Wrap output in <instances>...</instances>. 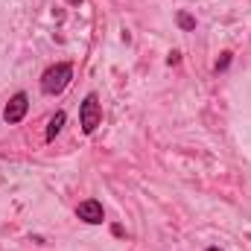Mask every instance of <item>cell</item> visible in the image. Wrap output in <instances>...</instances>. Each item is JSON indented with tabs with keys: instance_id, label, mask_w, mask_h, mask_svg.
Here are the masks:
<instances>
[{
	"instance_id": "52a82bcc",
	"label": "cell",
	"mask_w": 251,
	"mask_h": 251,
	"mask_svg": "<svg viewBox=\"0 0 251 251\" xmlns=\"http://www.w3.org/2000/svg\"><path fill=\"white\" fill-rule=\"evenodd\" d=\"M228 64H231V53H222V59L216 62V73H222V70H228Z\"/></svg>"
},
{
	"instance_id": "277c9868",
	"label": "cell",
	"mask_w": 251,
	"mask_h": 251,
	"mask_svg": "<svg viewBox=\"0 0 251 251\" xmlns=\"http://www.w3.org/2000/svg\"><path fill=\"white\" fill-rule=\"evenodd\" d=\"M76 216H79L82 222H88V225H100V222L105 219V210H102V204H100L97 199H88V201H82V204L76 207Z\"/></svg>"
},
{
	"instance_id": "6da1fadb",
	"label": "cell",
	"mask_w": 251,
	"mask_h": 251,
	"mask_svg": "<svg viewBox=\"0 0 251 251\" xmlns=\"http://www.w3.org/2000/svg\"><path fill=\"white\" fill-rule=\"evenodd\" d=\"M70 79H73V67L67 62L50 64V67L44 70V76H41V91H44L47 97H56V94H62L64 88L70 85Z\"/></svg>"
},
{
	"instance_id": "8992f818",
	"label": "cell",
	"mask_w": 251,
	"mask_h": 251,
	"mask_svg": "<svg viewBox=\"0 0 251 251\" xmlns=\"http://www.w3.org/2000/svg\"><path fill=\"white\" fill-rule=\"evenodd\" d=\"M178 26H181V29H193V26H196V21L190 18L187 12H181V15H178Z\"/></svg>"
},
{
	"instance_id": "7a4b0ae2",
	"label": "cell",
	"mask_w": 251,
	"mask_h": 251,
	"mask_svg": "<svg viewBox=\"0 0 251 251\" xmlns=\"http://www.w3.org/2000/svg\"><path fill=\"white\" fill-rule=\"evenodd\" d=\"M79 123H82V131L85 134H94L97 126L102 123V105H100V97L97 94H88L79 105Z\"/></svg>"
},
{
	"instance_id": "9c48e42d",
	"label": "cell",
	"mask_w": 251,
	"mask_h": 251,
	"mask_svg": "<svg viewBox=\"0 0 251 251\" xmlns=\"http://www.w3.org/2000/svg\"><path fill=\"white\" fill-rule=\"evenodd\" d=\"M210 251H216V249H210Z\"/></svg>"
},
{
	"instance_id": "5b68a950",
	"label": "cell",
	"mask_w": 251,
	"mask_h": 251,
	"mask_svg": "<svg viewBox=\"0 0 251 251\" xmlns=\"http://www.w3.org/2000/svg\"><path fill=\"white\" fill-rule=\"evenodd\" d=\"M64 120H67V117H64V111H56V117H53V120H50V126H47V140H53V137L62 131Z\"/></svg>"
},
{
	"instance_id": "3957f363",
	"label": "cell",
	"mask_w": 251,
	"mask_h": 251,
	"mask_svg": "<svg viewBox=\"0 0 251 251\" xmlns=\"http://www.w3.org/2000/svg\"><path fill=\"white\" fill-rule=\"evenodd\" d=\"M26 108H29L26 94H15V97L9 100V105L3 108V120H6V123H21L24 114H26Z\"/></svg>"
},
{
	"instance_id": "ba28073f",
	"label": "cell",
	"mask_w": 251,
	"mask_h": 251,
	"mask_svg": "<svg viewBox=\"0 0 251 251\" xmlns=\"http://www.w3.org/2000/svg\"><path fill=\"white\" fill-rule=\"evenodd\" d=\"M67 3H70V6H76V3H82V0H67Z\"/></svg>"
}]
</instances>
